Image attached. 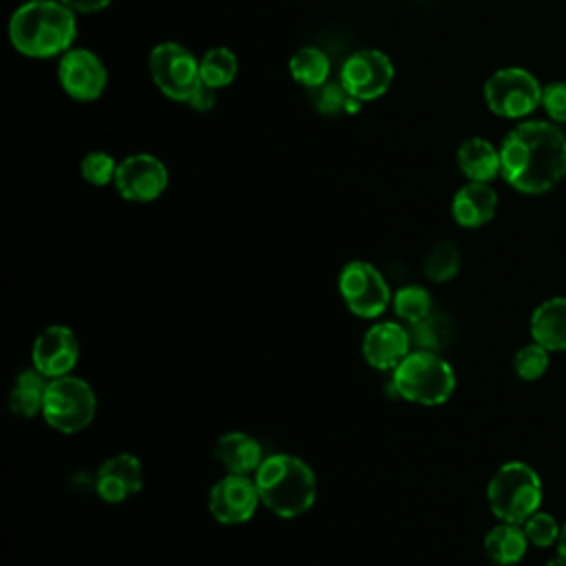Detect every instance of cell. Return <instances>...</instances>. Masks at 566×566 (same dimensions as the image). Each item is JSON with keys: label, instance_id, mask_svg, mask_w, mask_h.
<instances>
[{"label": "cell", "instance_id": "33", "mask_svg": "<svg viewBox=\"0 0 566 566\" xmlns=\"http://www.w3.org/2000/svg\"><path fill=\"white\" fill-rule=\"evenodd\" d=\"M192 111H199V113H206V111H212L214 104H217V91L210 88L208 84L199 82V86L192 91V95L188 97L186 102Z\"/></svg>", "mask_w": 566, "mask_h": 566}, {"label": "cell", "instance_id": "35", "mask_svg": "<svg viewBox=\"0 0 566 566\" xmlns=\"http://www.w3.org/2000/svg\"><path fill=\"white\" fill-rule=\"evenodd\" d=\"M557 555H562L566 559V524L562 526L559 537H557Z\"/></svg>", "mask_w": 566, "mask_h": 566}, {"label": "cell", "instance_id": "9", "mask_svg": "<svg viewBox=\"0 0 566 566\" xmlns=\"http://www.w3.org/2000/svg\"><path fill=\"white\" fill-rule=\"evenodd\" d=\"M150 80L159 93L175 102H188L199 86V60L177 42H159L148 55Z\"/></svg>", "mask_w": 566, "mask_h": 566}, {"label": "cell", "instance_id": "23", "mask_svg": "<svg viewBox=\"0 0 566 566\" xmlns=\"http://www.w3.org/2000/svg\"><path fill=\"white\" fill-rule=\"evenodd\" d=\"M287 71L298 86L314 91L329 80L332 62L323 49L307 44L292 53V57L287 62Z\"/></svg>", "mask_w": 566, "mask_h": 566}, {"label": "cell", "instance_id": "14", "mask_svg": "<svg viewBox=\"0 0 566 566\" xmlns=\"http://www.w3.org/2000/svg\"><path fill=\"white\" fill-rule=\"evenodd\" d=\"M80 358V343L71 327L49 325L44 327L31 345V365L51 378L69 376Z\"/></svg>", "mask_w": 566, "mask_h": 566}, {"label": "cell", "instance_id": "1", "mask_svg": "<svg viewBox=\"0 0 566 566\" xmlns=\"http://www.w3.org/2000/svg\"><path fill=\"white\" fill-rule=\"evenodd\" d=\"M500 177L522 195H544L566 177V135L546 119H524L500 144Z\"/></svg>", "mask_w": 566, "mask_h": 566}, {"label": "cell", "instance_id": "22", "mask_svg": "<svg viewBox=\"0 0 566 566\" xmlns=\"http://www.w3.org/2000/svg\"><path fill=\"white\" fill-rule=\"evenodd\" d=\"M46 385H49V378L42 376L35 367L20 371L9 391L11 413L18 418H24V420L42 413Z\"/></svg>", "mask_w": 566, "mask_h": 566}, {"label": "cell", "instance_id": "15", "mask_svg": "<svg viewBox=\"0 0 566 566\" xmlns=\"http://www.w3.org/2000/svg\"><path fill=\"white\" fill-rule=\"evenodd\" d=\"M144 486L142 460L133 453L106 458L95 473V493L106 504H119L139 493Z\"/></svg>", "mask_w": 566, "mask_h": 566}, {"label": "cell", "instance_id": "24", "mask_svg": "<svg viewBox=\"0 0 566 566\" xmlns=\"http://www.w3.org/2000/svg\"><path fill=\"white\" fill-rule=\"evenodd\" d=\"M239 60L228 46H212L199 57V77L210 88L219 91L237 80Z\"/></svg>", "mask_w": 566, "mask_h": 566}, {"label": "cell", "instance_id": "8", "mask_svg": "<svg viewBox=\"0 0 566 566\" xmlns=\"http://www.w3.org/2000/svg\"><path fill=\"white\" fill-rule=\"evenodd\" d=\"M338 292L345 307L358 318L380 316L394 298L382 272L369 261L360 259L343 265L338 272Z\"/></svg>", "mask_w": 566, "mask_h": 566}, {"label": "cell", "instance_id": "4", "mask_svg": "<svg viewBox=\"0 0 566 566\" xmlns=\"http://www.w3.org/2000/svg\"><path fill=\"white\" fill-rule=\"evenodd\" d=\"M455 374L438 352L411 349L391 369V391L413 405L436 407L451 398Z\"/></svg>", "mask_w": 566, "mask_h": 566}, {"label": "cell", "instance_id": "16", "mask_svg": "<svg viewBox=\"0 0 566 566\" xmlns=\"http://www.w3.org/2000/svg\"><path fill=\"white\" fill-rule=\"evenodd\" d=\"M360 352L369 367L380 371L396 369L398 363L411 352L409 329L394 321L376 323L365 332Z\"/></svg>", "mask_w": 566, "mask_h": 566}, {"label": "cell", "instance_id": "32", "mask_svg": "<svg viewBox=\"0 0 566 566\" xmlns=\"http://www.w3.org/2000/svg\"><path fill=\"white\" fill-rule=\"evenodd\" d=\"M542 108L553 124H566V80L544 84Z\"/></svg>", "mask_w": 566, "mask_h": 566}, {"label": "cell", "instance_id": "10", "mask_svg": "<svg viewBox=\"0 0 566 566\" xmlns=\"http://www.w3.org/2000/svg\"><path fill=\"white\" fill-rule=\"evenodd\" d=\"M396 69L380 49H358L340 64L338 82L358 102H371L385 95L394 82Z\"/></svg>", "mask_w": 566, "mask_h": 566}, {"label": "cell", "instance_id": "7", "mask_svg": "<svg viewBox=\"0 0 566 566\" xmlns=\"http://www.w3.org/2000/svg\"><path fill=\"white\" fill-rule=\"evenodd\" d=\"M539 80L522 66H504L491 73L484 82L486 108L504 119H524L542 106Z\"/></svg>", "mask_w": 566, "mask_h": 566}, {"label": "cell", "instance_id": "36", "mask_svg": "<svg viewBox=\"0 0 566 566\" xmlns=\"http://www.w3.org/2000/svg\"><path fill=\"white\" fill-rule=\"evenodd\" d=\"M546 566H566V559H564L562 555H555V557H551V559L546 562Z\"/></svg>", "mask_w": 566, "mask_h": 566}, {"label": "cell", "instance_id": "34", "mask_svg": "<svg viewBox=\"0 0 566 566\" xmlns=\"http://www.w3.org/2000/svg\"><path fill=\"white\" fill-rule=\"evenodd\" d=\"M60 2L66 4L75 13H97V11L106 9L113 0H60Z\"/></svg>", "mask_w": 566, "mask_h": 566}, {"label": "cell", "instance_id": "37", "mask_svg": "<svg viewBox=\"0 0 566 566\" xmlns=\"http://www.w3.org/2000/svg\"><path fill=\"white\" fill-rule=\"evenodd\" d=\"M24 2H42V0H24Z\"/></svg>", "mask_w": 566, "mask_h": 566}, {"label": "cell", "instance_id": "31", "mask_svg": "<svg viewBox=\"0 0 566 566\" xmlns=\"http://www.w3.org/2000/svg\"><path fill=\"white\" fill-rule=\"evenodd\" d=\"M526 537H528V544L533 546H539V548H546V546H553L557 544V537H559V531L562 526H557L555 517L548 515V513H533L524 524H522Z\"/></svg>", "mask_w": 566, "mask_h": 566}, {"label": "cell", "instance_id": "29", "mask_svg": "<svg viewBox=\"0 0 566 566\" xmlns=\"http://www.w3.org/2000/svg\"><path fill=\"white\" fill-rule=\"evenodd\" d=\"M117 164L115 157L106 150H91L82 157L80 161V175L86 184L91 186H108L115 181V172H117Z\"/></svg>", "mask_w": 566, "mask_h": 566}, {"label": "cell", "instance_id": "30", "mask_svg": "<svg viewBox=\"0 0 566 566\" xmlns=\"http://www.w3.org/2000/svg\"><path fill=\"white\" fill-rule=\"evenodd\" d=\"M546 367H548V349L535 340L531 345H524L522 349H517L513 356V369H515L517 378H522V380L542 378Z\"/></svg>", "mask_w": 566, "mask_h": 566}, {"label": "cell", "instance_id": "26", "mask_svg": "<svg viewBox=\"0 0 566 566\" xmlns=\"http://www.w3.org/2000/svg\"><path fill=\"white\" fill-rule=\"evenodd\" d=\"M312 102L318 113L327 117H343V115H354L360 111V104L354 95L347 93V88L336 80V82H325L323 86L312 91Z\"/></svg>", "mask_w": 566, "mask_h": 566}, {"label": "cell", "instance_id": "5", "mask_svg": "<svg viewBox=\"0 0 566 566\" xmlns=\"http://www.w3.org/2000/svg\"><path fill=\"white\" fill-rule=\"evenodd\" d=\"M486 500L500 522L524 524L539 511L542 480L526 462H506L489 480Z\"/></svg>", "mask_w": 566, "mask_h": 566}, {"label": "cell", "instance_id": "20", "mask_svg": "<svg viewBox=\"0 0 566 566\" xmlns=\"http://www.w3.org/2000/svg\"><path fill=\"white\" fill-rule=\"evenodd\" d=\"M531 336L548 352L566 349V298L555 296L535 307L531 316Z\"/></svg>", "mask_w": 566, "mask_h": 566}, {"label": "cell", "instance_id": "13", "mask_svg": "<svg viewBox=\"0 0 566 566\" xmlns=\"http://www.w3.org/2000/svg\"><path fill=\"white\" fill-rule=\"evenodd\" d=\"M261 495L254 478L226 473L208 493V511L223 526L245 524L254 517Z\"/></svg>", "mask_w": 566, "mask_h": 566}, {"label": "cell", "instance_id": "6", "mask_svg": "<svg viewBox=\"0 0 566 566\" xmlns=\"http://www.w3.org/2000/svg\"><path fill=\"white\" fill-rule=\"evenodd\" d=\"M97 398L93 387L77 376L51 378L46 385L42 418L57 433L71 436L91 424L95 418Z\"/></svg>", "mask_w": 566, "mask_h": 566}, {"label": "cell", "instance_id": "28", "mask_svg": "<svg viewBox=\"0 0 566 566\" xmlns=\"http://www.w3.org/2000/svg\"><path fill=\"white\" fill-rule=\"evenodd\" d=\"M407 329L411 336V347L424 349V352H438V354L447 345L449 332H451L447 318H442L440 314H433V312L427 318L409 325Z\"/></svg>", "mask_w": 566, "mask_h": 566}, {"label": "cell", "instance_id": "18", "mask_svg": "<svg viewBox=\"0 0 566 566\" xmlns=\"http://www.w3.org/2000/svg\"><path fill=\"white\" fill-rule=\"evenodd\" d=\"M212 455L226 469V473L237 475H254L265 460L259 440L245 431H228L219 436Z\"/></svg>", "mask_w": 566, "mask_h": 566}, {"label": "cell", "instance_id": "3", "mask_svg": "<svg viewBox=\"0 0 566 566\" xmlns=\"http://www.w3.org/2000/svg\"><path fill=\"white\" fill-rule=\"evenodd\" d=\"M261 504L279 517H298L316 502L312 467L292 453L268 455L254 473Z\"/></svg>", "mask_w": 566, "mask_h": 566}, {"label": "cell", "instance_id": "27", "mask_svg": "<svg viewBox=\"0 0 566 566\" xmlns=\"http://www.w3.org/2000/svg\"><path fill=\"white\" fill-rule=\"evenodd\" d=\"M391 307L400 321L413 325L433 312V301L422 285H402L394 292Z\"/></svg>", "mask_w": 566, "mask_h": 566}, {"label": "cell", "instance_id": "17", "mask_svg": "<svg viewBox=\"0 0 566 566\" xmlns=\"http://www.w3.org/2000/svg\"><path fill=\"white\" fill-rule=\"evenodd\" d=\"M497 212V192L491 184L467 181L451 199V217L462 228H480Z\"/></svg>", "mask_w": 566, "mask_h": 566}, {"label": "cell", "instance_id": "11", "mask_svg": "<svg viewBox=\"0 0 566 566\" xmlns=\"http://www.w3.org/2000/svg\"><path fill=\"white\" fill-rule=\"evenodd\" d=\"M113 186L122 199L148 203L159 199L168 188V168L157 155L133 153L117 164Z\"/></svg>", "mask_w": 566, "mask_h": 566}, {"label": "cell", "instance_id": "2", "mask_svg": "<svg viewBox=\"0 0 566 566\" xmlns=\"http://www.w3.org/2000/svg\"><path fill=\"white\" fill-rule=\"evenodd\" d=\"M11 46L31 60H51L66 53L77 35L75 11L60 0L22 2L9 18Z\"/></svg>", "mask_w": 566, "mask_h": 566}, {"label": "cell", "instance_id": "25", "mask_svg": "<svg viewBox=\"0 0 566 566\" xmlns=\"http://www.w3.org/2000/svg\"><path fill=\"white\" fill-rule=\"evenodd\" d=\"M462 268V254H460V248L453 243V241H438L424 256V263H422V270H424V276L433 283H447L451 279L458 276Z\"/></svg>", "mask_w": 566, "mask_h": 566}, {"label": "cell", "instance_id": "19", "mask_svg": "<svg viewBox=\"0 0 566 566\" xmlns=\"http://www.w3.org/2000/svg\"><path fill=\"white\" fill-rule=\"evenodd\" d=\"M455 161L467 181L491 184L502 170L500 146H493L484 137H467L455 150Z\"/></svg>", "mask_w": 566, "mask_h": 566}, {"label": "cell", "instance_id": "21", "mask_svg": "<svg viewBox=\"0 0 566 566\" xmlns=\"http://www.w3.org/2000/svg\"><path fill=\"white\" fill-rule=\"evenodd\" d=\"M528 546V537L520 524L502 522L493 526L484 537V553L497 566H515L522 562Z\"/></svg>", "mask_w": 566, "mask_h": 566}, {"label": "cell", "instance_id": "12", "mask_svg": "<svg viewBox=\"0 0 566 566\" xmlns=\"http://www.w3.org/2000/svg\"><path fill=\"white\" fill-rule=\"evenodd\" d=\"M57 82L77 102H95L108 84L106 64L91 49L71 46L57 60Z\"/></svg>", "mask_w": 566, "mask_h": 566}]
</instances>
